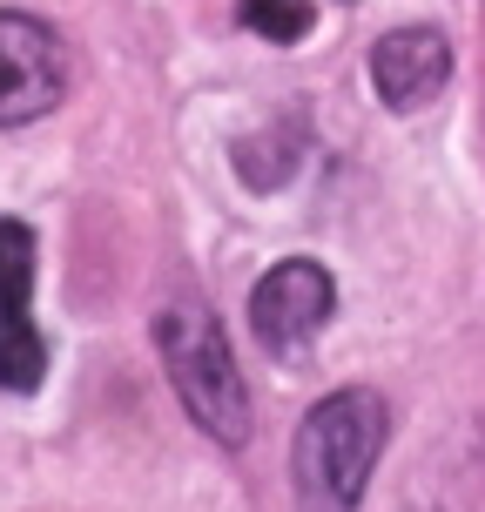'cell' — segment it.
I'll return each mask as SVG.
<instances>
[{"label":"cell","mask_w":485,"mask_h":512,"mask_svg":"<svg viewBox=\"0 0 485 512\" xmlns=\"http://www.w3.org/2000/svg\"><path fill=\"white\" fill-rule=\"evenodd\" d=\"M48 378V344L27 317H0V391H41Z\"/></svg>","instance_id":"obj_6"},{"label":"cell","mask_w":485,"mask_h":512,"mask_svg":"<svg viewBox=\"0 0 485 512\" xmlns=\"http://www.w3.org/2000/svg\"><path fill=\"white\" fill-rule=\"evenodd\" d=\"M384 438H391V411L378 391L344 384L331 398H317L297 425V445H290L297 512H358L384 459Z\"/></svg>","instance_id":"obj_1"},{"label":"cell","mask_w":485,"mask_h":512,"mask_svg":"<svg viewBox=\"0 0 485 512\" xmlns=\"http://www.w3.org/2000/svg\"><path fill=\"white\" fill-rule=\"evenodd\" d=\"M155 351H162V371L176 384L189 425H203L223 452H236L250 438V378L236 371L223 324L196 304H169L155 317Z\"/></svg>","instance_id":"obj_2"},{"label":"cell","mask_w":485,"mask_h":512,"mask_svg":"<svg viewBox=\"0 0 485 512\" xmlns=\"http://www.w3.org/2000/svg\"><path fill=\"white\" fill-rule=\"evenodd\" d=\"M68 95V48L48 21L0 7V128L41 122Z\"/></svg>","instance_id":"obj_4"},{"label":"cell","mask_w":485,"mask_h":512,"mask_svg":"<svg viewBox=\"0 0 485 512\" xmlns=\"http://www.w3.org/2000/svg\"><path fill=\"white\" fill-rule=\"evenodd\" d=\"M34 297V230L0 216V317H27Z\"/></svg>","instance_id":"obj_7"},{"label":"cell","mask_w":485,"mask_h":512,"mask_svg":"<svg viewBox=\"0 0 485 512\" xmlns=\"http://www.w3.org/2000/svg\"><path fill=\"white\" fill-rule=\"evenodd\" d=\"M236 21H243V27H256L263 41L290 48V41H304V34H310L317 7H310V0H236Z\"/></svg>","instance_id":"obj_8"},{"label":"cell","mask_w":485,"mask_h":512,"mask_svg":"<svg viewBox=\"0 0 485 512\" xmlns=\"http://www.w3.org/2000/svg\"><path fill=\"white\" fill-rule=\"evenodd\" d=\"M445 81H452V48H445L438 27H391L378 48H371V88L398 115L438 102Z\"/></svg>","instance_id":"obj_5"},{"label":"cell","mask_w":485,"mask_h":512,"mask_svg":"<svg viewBox=\"0 0 485 512\" xmlns=\"http://www.w3.org/2000/svg\"><path fill=\"white\" fill-rule=\"evenodd\" d=\"M331 310H337V283L310 256H283L277 270H263L250 290V324L270 358H304L317 344V331L331 324Z\"/></svg>","instance_id":"obj_3"}]
</instances>
